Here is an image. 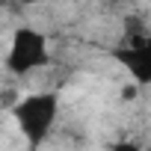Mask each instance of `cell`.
<instances>
[{
  "label": "cell",
  "mask_w": 151,
  "mask_h": 151,
  "mask_svg": "<svg viewBox=\"0 0 151 151\" xmlns=\"http://www.w3.org/2000/svg\"><path fill=\"white\" fill-rule=\"evenodd\" d=\"M145 151H151V145H148V148H145Z\"/></svg>",
  "instance_id": "obj_7"
},
{
  "label": "cell",
  "mask_w": 151,
  "mask_h": 151,
  "mask_svg": "<svg viewBox=\"0 0 151 151\" xmlns=\"http://www.w3.org/2000/svg\"><path fill=\"white\" fill-rule=\"evenodd\" d=\"M21 3L24 6H33V3H42V0H21Z\"/></svg>",
  "instance_id": "obj_5"
},
{
  "label": "cell",
  "mask_w": 151,
  "mask_h": 151,
  "mask_svg": "<svg viewBox=\"0 0 151 151\" xmlns=\"http://www.w3.org/2000/svg\"><path fill=\"white\" fill-rule=\"evenodd\" d=\"M110 3H119V0H110Z\"/></svg>",
  "instance_id": "obj_6"
},
{
  "label": "cell",
  "mask_w": 151,
  "mask_h": 151,
  "mask_svg": "<svg viewBox=\"0 0 151 151\" xmlns=\"http://www.w3.org/2000/svg\"><path fill=\"white\" fill-rule=\"evenodd\" d=\"M50 62V47L45 33L33 30V27H18L12 33L9 50H6V68L15 74V77H27L36 68Z\"/></svg>",
  "instance_id": "obj_2"
},
{
  "label": "cell",
  "mask_w": 151,
  "mask_h": 151,
  "mask_svg": "<svg viewBox=\"0 0 151 151\" xmlns=\"http://www.w3.org/2000/svg\"><path fill=\"white\" fill-rule=\"evenodd\" d=\"M110 151H145V148H139L136 142H127V139H124V142H116Z\"/></svg>",
  "instance_id": "obj_4"
},
{
  "label": "cell",
  "mask_w": 151,
  "mask_h": 151,
  "mask_svg": "<svg viewBox=\"0 0 151 151\" xmlns=\"http://www.w3.org/2000/svg\"><path fill=\"white\" fill-rule=\"evenodd\" d=\"M56 119H59V92L56 89L30 92L12 104V122L30 148H39L47 142V136L56 127Z\"/></svg>",
  "instance_id": "obj_1"
},
{
  "label": "cell",
  "mask_w": 151,
  "mask_h": 151,
  "mask_svg": "<svg viewBox=\"0 0 151 151\" xmlns=\"http://www.w3.org/2000/svg\"><path fill=\"white\" fill-rule=\"evenodd\" d=\"M113 59L130 74L136 86H151V33L127 30L122 42L113 47Z\"/></svg>",
  "instance_id": "obj_3"
}]
</instances>
